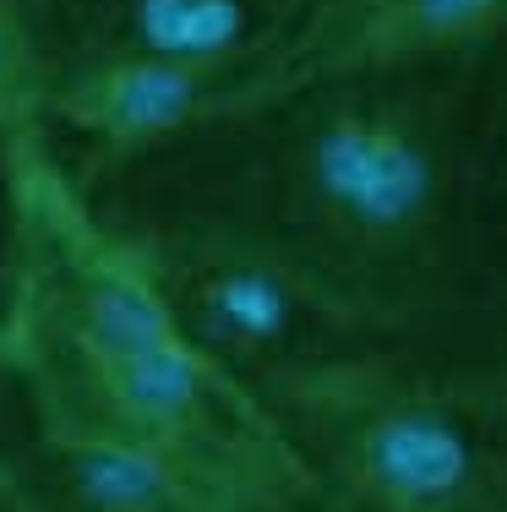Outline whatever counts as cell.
<instances>
[{"mask_svg":"<svg viewBox=\"0 0 507 512\" xmlns=\"http://www.w3.org/2000/svg\"><path fill=\"white\" fill-rule=\"evenodd\" d=\"M71 186L284 262L377 355L507 382V60L322 66Z\"/></svg>","mask_w":507,"mask_h":512,"instance_id":"cell-1","label":"cell"},{"mask_svg":"<svg viewBox=\"0 0 507 512\" xmlns=\"http://www.w3.org/2000/svg\"><path fill=\"white\" fill-rule=\"evenodd\" d=\"M0 371L33 447L120 458L197 512H317L262 398L180 333L44 142L22 158Z\"/></svg>","mask_w":507,"mask_h":512,"instance_id":"cell-2","label":"cell"},{"mask_svg":"<svg viewBox=\"0 0 507 512\" xmlns=\"http://www.w3.org/2000/svg\"><path fill=\"white\" fill-rule=\"evenodd\" d=\"M44 148L71 180L328 66L338 0H11Z\"/></svg>","mask_w":507,"mask_h":512,"instance_id":"cell-3","label":"cell"},{"mask_svg":"<svg viewBox=\"0 0 507 512\" xmlns=\"http://www.w3.org/2000/svg\"><path fill=\"white\" fill-rule=\"evenodd\" d=\"M317 512H507V382L349 355L262 393Z\"/></svg>","mask_w":507,"mask_h":512,"instance_id":"cell-4","label":"cell"},{"mask_svg":"<svg viewBox=\"0 0 507 512\" xmlns=\"http://www.w3.org/2000/svg\"><path fill=\"white\" fill-rule=\"evenodd\" d=\"M110 235L137 262L180 333L257 398L300 371L377 355L317 289H306L284 262L240 240L197 229H110Z\"/></svg>","mask_w":507,"mask_h":512,"instance_id":"cell-5","label":"cell"},{"mask_svg":"<svg viewBox=\"0 0 507 512\" xmlns=\"http://www.w3.org/2000/svg\"><path fill=\"white\" fill-rule=\"evenodd\" d=\"M507 60V0H338L328 66Z\"/></svg>","mask_w":507,"mask_h":512,"instance_id":"cell-6","label":"cell"},{"mask_svg":"<svg viewBox=\"0 0 507 512\" xmlns=\"http://www.w3.org/2000/svg\"><path fill=\"white\" fill-rule=\"evenodd\" d=\"M22 158L0 148V306L11 289V267H17V240H22Z\"/></svg>","mask_w":507,"mask_h":512,"instance_id":"cell-7","label":"cell"},{"mask_svg":"<svg viewBox=\"0 0 507 512\" xmlns=\"http://www.w3.org/2000/svg\"><path fill=\"white\" fill-rule=\"evenodd\" d=\"M33 447V431H28V414L17 404V387L11 376L0 371V463H22Z\"/></svg>","mask_w":507,"mask_h":512,"instance_id":"cell-8","label":"cell"},{"mask_svg":"<svg viewBox=\"0 0 507 512\" xmlns=\"http://www.w3.org/2000/svg\"><path fill=\"white\" fill-rule=\"evenodd\" d=\"M0 512H44L39 491H33V480H28V458L0 463Z\"/></svg>","mask_w":507,"mask_h":512,"instance_id":"cell-9","label":"cell"}]
</instances>
